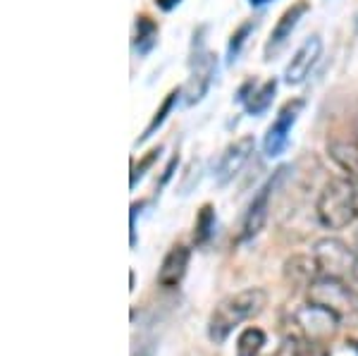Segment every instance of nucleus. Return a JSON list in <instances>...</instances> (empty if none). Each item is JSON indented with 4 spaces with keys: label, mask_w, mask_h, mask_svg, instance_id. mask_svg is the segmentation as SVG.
Returning <instances> with one entry per match:
<instances>
[{
    "label": "nucleus",
    "mask_w": 358,
    "mask_h": 356,
    "mask_svg": "<svg viewBox=\"0 0 358 356\" xmlns=\"http://www.w3.org/2000/svg\"><path fill=\"white\" fill-rule=\"evenodd\" d=\"M134 356H155V342L148 340V342L138 344V352H134Z\"/></svg>",
    "instance_id": "22"
},
{
    "label": "nucleus",
    "mask_w": 358,
    "mask_h": 356,
    "mask_svg": "<svg viewBox=\"0 0 358 356\" xmlns=\"http://www.w3.org/2000/svg\"><path fill=\"white\" fill-rule=\"evenodd\" d=\"M356 29H358V15H356Z\"/></svg>",
    "instance_id": "25"
},
{
    "label": "nucleus",
    "mask_w": 358,
    "mask_h": 356,
    "mask_svg": "<svg viewBox=\"0 0 358 356\" xmlns=\"http://www.w3.org/2000/svg\"><path fill=\"white\" fill-rule=\"evenodd\" d=\"M265 332L261 328H246L241 330L239 340H236V356H258L265 347Z\"/></svg>",
    "instance_id": "17"
},
{
    "label": "nucleus",
    "mask_w": 358,
    "mask_h": 356,
    "mask_svg": "<svg viewBox=\"0 0 358 356\" xmlns=\"http://www.w3.org/2000/svg\"><path fill=\"white\" fill-rule=\"evenodd\" d=\"M251 5H256V8H261V5H265V3H270V0H248Z\"/></svg>",
    "instance_id": "24"
},
{
    "label": "nucleus",
    "mask_w": 358,
    "mask_h": 356,
    "mask_svg": "<svg viewBox=\"0 0 358 356\" xmlns=\"http://www.w3.org/2000/svg\"><path fill=\"white\" fill-rule=\"evenodd\" d=\"M275 94H277V79H268V82L258 86L253 82H246L239 89V103H244L248 115H263L273 106Z\"/></svg>",
    "instance_id": "13"
},
{
    "label": "nucleus",
    "mask_w": 358,
    "mask_h": 356,
    "mask_svg": "<svg viewBox=\"0 0 358 356\" xmlns=\"http://www.w3.org/2000/svg\"><path fill=\"white\" fill-rule=\"evenodd\" d=\"M306 299H308V304H313V306L330 311L339 323L358 318V294L344 280L317 275L313 283L308 285Z\"/></svg>",
    "instance_id": "3"
},
{
    "label": "nucleus",
    "mask_w": 358,
    "mask_h": 356,
    "mask_svg": "<svg viewBox=\"0 0 358 356\" xmlns=\"http://www.w3.org/2000/svg\"><path fill=\"white\" fill-rule=\"evenodd\" d=\"M306 103L301 99H294V101H287L285 106L280 108L277 113L275 122L268 127V134L263 139V151L268 158H277L285 153V148L289 146V134H292V127L296 124L299 115H301Z\"/></svg>",
    "instance_id": "8"
},
{
    "label": "nucleus",
    "mask_w": 358,
    "mask_h": 356,
    "mask_svg": "<svg viewBox=\"0 0 358 356\" xmlns=\"http://www.w3.org/2000/svg\"><path fill=\"white\" fill-rule=\"evenodd\" d=\"M317 275L337 278L344 283H358V251L337 237H322L313 246Z\"/></svg>",
    "instance_id": "4"
},
{
    "label": "nucleus",
    "mask_w": 358,
    "mask_h": 356,
    "mask_svg": "<svg viewBox=\"0 0 358 356\" xmlns=\"http://www.w3.org/2000/svg\"><path fill=\"white\" fill-rule=\"evenodd\" d=\"M268 306V292L261 287H248L236 294H229L213 308L208 318V337L213 344H224L232 335L234 328H239L244 320H251L263 313Z\"/></svg>",
    "instance_id": "1"
},
{
    "label": "nucleus",
    "mask_w": 358,
    "mask_h": 356,
    "mask_svg": "<svg viewBox=\"0 0 358 356\" xmlns=\"http://www.w3.org/2000/svg\"><path fill=\"white\" fill-rule=\"evenodd\" d=\"M189 261H192V249H189V246H184V244L172 246V249L165 254L163 263H160L158 285L167 287V290L179 287V283L184 280V275H187Z\"/></svg>",
    "instance_id": "12"
},
{
    "label": "nucleus",
    "mask_w": 358,
    "mask_h": 356,
    "mask_svg": "<svg viewBox=\"0 0 358 356\" xmlns=\"http://www.w3.org/2000/svg\"><path fill=\"white\" fill-rule=\"evenodd\" d=\"M189 67H192V74H189V82L184 86V94H187V103L194 106V103L203 101V96L208 94L213 84V77H215V55L206 48L203 43V31H199L194 36V53L192 60H189Z\"/></svg>",
    "instance_id": "5"
},
{
    "label": "nucleus",
    "mask_w": 358,
    "mask_h": 356,
    "mask_svg": "<svg viewBox=\"0 0 358 356\" xmlns=\"http://www.w3.org/2000/svg\"><path fill=\"white\" fill-rule=\"evenodd\" d=\"M339 325L342 323L330 311L313 306V304H306L303 308H299L292 315V330L299 332L306 342H313V344H327L337 335Z\"/></svg>",
    "instance_id": "6"
},
{
    "label": "nucleus",
    "mask_w": 358,
    "mask_h": 356,
    "mask_svg": "<svg viewBox=\"0 0 358 356\" xmlns=\"http://www.w3.org/2000/svg\"><path fill=\"white\" fill-rule=\"evenodd\" d=\"M301 356H330L325 344H313V342H306L301 349Z\"/></svg>",
    "instance_id": "21"
},
{
    "label": "nucleus",
    "mask_w": 358,
    "mask_h": 356,
    "mask_svg": "<svg viewBox=\"0 0 358 356\" xmlns=\"http://www.w3.org/2000/svg\"><path fill=\"white\" fill-rule=\"evenodd\" d=\"M303 344L306 340L299 332H287L285 335V340H282V344L277 347V352L275 356H301V349H303Z\"/></svg>",
    "instance_id": "19"
},
{
    "label": "nucleus",
    "mask_w": 358,
    "mask_h": 356,
    "mask_svg": "<svg viewBox=\"0 0 358 356\" xmlns=\"http://www.w3.org/2000/svg\"><path fill=\"white\" fill-rule=\"evenodd\" d=\"M356 352H358V344H356Z\"/></svg>",
    "instance_id": "26"
},
{
    "label": "nucleus",
    "mask_w": 358,
    "mask_h": 356,
    "mask_svg": "<svg viewBox=\"0 0 358 356\" xmlns=\"http://www.w3.org/2000/svg\"><path fill=\"white\" fill-rule=\"evenodd\" d=\"M179 3H182V0H155V5H158L163 13H170V10H175Z\"/></svg>",
    "instance_id": "23"
},
{
    "label": "nucleus",
    "mask_w": 358,
    "mask_h": 356,
    "mask_svg": "<svg viewBox=\"0 0 358 356\" xmlns=\"http://www.w3.org/2000/svg\"><path fill=\"white\" fill-rule=\"evenodd\" d=\"M322 55V38L320 36H308L306 41L299 45V50L294 53L285 70V82L289 86H299L306 82V77L315 67V62Z\"/></svg>",
    "instance_id": "10"
},
{
    "label": "nucleus",
    "mask_w": 358,
    "mask_h": 356,
    "mask_svg": "<svg viewBox=\"0 0 358 356\" xmlns=\"http://www.w3.org/2000/svg\"><path fill=\"white\" fill-rule=\"evenodd\" d=\"M306 13H308V3H306V0H299V3H294L292 8H287L285 13H282V17L277 20V24L273 29V34H270L268 43H265V60H273V57L285 48L287 41L292 38V31L299 27V22H301V17Z\"/></svg>",
    "instance_id": "11"
},
{
    "label": "nucleus",
    "mask_w": 358,
    "mask_h": 356,
    "mask_svg": "<svg viewBox=\"0 0 358 356\" xmlns=\"http://www.w3.org/2000/svg\"><path fill=\"white\" fill-rule=\"evenodd\" d=\"M160 151H163V148H153V151L151 153H148V156L146 158H143L141 160V163H138V165H134V168H131V180H129V185H131V189H134L136 185H138V180H141V177L143 175H146V170L148 168H151V165L155 163V160H158V156H160Z\"/></svg>",
    "instance_id": "20"
},
{
    "label": "nucleus",
    "mask_w": 358,
    "mask_h": 356,
    "mask_svg": "<svg viewBox=\"0 0 358 356\" xmlns=\"http://www.w3.org/2000/svg\"><path fill=\"white\" fill-rule=\"evenodd\" d=\"M182 94H184L182 89H172L170 94L165 96V101L160 103V108H158V111H155L153 120H151V122H148V127L143 129V134H141V139H138V141L143 143L146 139H151V136L155 134V131H158L160 127H163V124H165V120H167V115L172 113V108H175V103L179 101V96H182Z\"/></svg>",
    "instance_id": "16"
},
{
    "label": "nucleus",
    "mask_w": 358,
    "mask_h": 356,
    "mask_svg": "<svg viewBox=\"0 0 358 356\" xmlns=\"http://www.w3.org/2000/svg\"><path fill=\"white\" fill-rule=\"evenodd\" d=\"M287 172L289 168H280L273 172V177H270L265 185L258 189V194L253 197V201L248 204V211L244 215V227H241V239H253L261 234V229L265 227V222H268V215H270V201H273V194L277 192V187L282 185V180L287 177Z\"/></svg>",
    "instance_id": "7"
},
{
    "label": "nucleus",
    "mask_w": 358,
    "mask_h": 356,
    "mask_svg": "<svg viewBox=\"0 0 358 356\" xmlns=\"http://www.w3.org/2000/svg\"><path fill=\"white\" fill-rule=\"evenodd\" d=\"M215 206L213 204H203L196 215V222H194V244L196 246H203L210 242L213 232H215Z\"/></svg>",
    "instance_id": "14"
},
{
    "label": "nucleus",
    "mask_w": 358,
    "mask_h": 356,
    "mask_svg": "<svg viewBox=\"0 0 358 356\" xmlns=\"http://www.w3.org/2000/svg\"><path fill=\"white\" fill-rule=\"evenodd\" d=\"M315 215L322 227L344 229L358 218V185L351 177H332L315 201Z\"/></svg>",
    "instance_id": "2"
},
{
    "label": "nucleus",
    "mask_w": 358,
    "mask_h": 356,
    "mask_svg": "<svg viewBox=\"0 0 358 356\" xmlns=\"http://www.w3.org/2000/svg\"><path fill=\"white\" fill-rule=\"evenodd\" d=\"M253 146H256V141H253V136H239V139H234L229 143L227 148H224V153L217 160V168H215V180L217 185L224 187L227 182H232L236 175H239V170L246 165V160L251 158L253 153Z\"/></svg>",
    "instance_id": "9"
},
{
    "label": "nucleus",
    "mask_w": 358,
    "mask_h": 356,
    "mask_svg": "<svg viewBox=\"0 0 358 356\" xmlns=\"http://www.w3.org/2000/svg\"><path fill=\"white\" fill-rule=\"evenodd\" d=\"M253 29H256V22L248 20V22H244V24H241V27L232 34V38H229V45H227V57H229V62H234L236 57H239L241 48H244L246 38L251 36Z\"/></svg>",
    "instance_id": "18"
},
{
    "label": "nucleus",
    "mask_w": 358,
    "mask_h": 356,
    "mask_svg": "<svg viewBox=\"0 0 358 356\" xmlns=\"http://www.w3.org/2000/svg\"><path fill=\"white\" fill-rule=\"evenodd\" d=\"M155 43H158V24H155L151 17H146V15L136 17L134 48L141 55H146V53H151Z\"/></svg>",
    "instance_id": "15"
}]
</instances>
